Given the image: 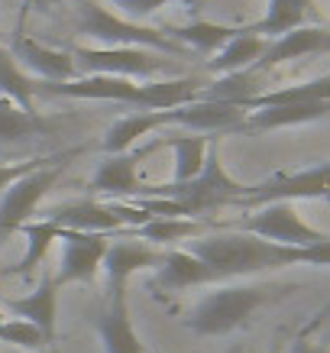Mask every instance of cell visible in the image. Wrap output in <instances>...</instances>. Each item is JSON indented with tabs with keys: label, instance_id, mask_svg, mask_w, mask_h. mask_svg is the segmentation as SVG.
<instances>
[{
	"label": "cell",
	"instance_id": "cell-1",
	"mask_svg": "<svg viewBox=\"0 0 330 353\" xmlns=\"http://www.w3.org/2000/svg\"><path fill=\"white\" fill-rule=\"evenodd\" d=\"M185 250L211 269L214 282H236V279L272 272V269L301 266V250L269 243L262 236L243 234V230L201 234L188 240Z\"/></svg>",
	"mask_w": 330,
	"mask_h": 353
},
{
	"label": "cell",
	"instance_id": "cell-2",
	"mask_svg": "<svg viewBox=\"0 0 330 353\" xmlns=\"http://www.w3.org/2000/svg\"><path fill=\"white\" fill-rule=\"evenodd\" d=\"M295 285H262V282H224L220 289L207 292L194 301L181 324L198 337H224L253 321L259 308L291 295Z\"/></svg>",
	"mask_w": 330,
	"mask_h": 353
},
{
	"label": "cell",
	"instance_id": "cell-3",
	"mask_svg": "<svg viewBox=\"0 0 330 353\" xmlns=\"http://www.w3.org/2000/svg\"><path fill=\"white\" fill-rule=\"evenodd\" d=\"M249 192H253V185H243V182H236V179L227 175L224 162H220V156H217V143L211 139L207 156H204V169L194 175L192 182L149 185V188H143L136 198H172V201L181 208V214L185 217L201 221V217L211 214V211L236 208Z\"/></svg>",
	"mask_w": 330,
	"mask_h": 353
},
{
	"label": "cell",
	"instance_id": "cell-4",
	"mask_svg": "<svg viewBox=\"0 0 330 353\" xmlns=\"http://www.w3.org/2000/svg\"><path fill=\"white\" fill-rule=\"evenodd\" d=\"M78 32L104 49H152L172 59H185V49L165 30L123 20L101 0H78Z\"/></svg>",
	"mask_w": 330,
	"mask_h": 353
},
{
	"label": "cell",
	"instance_id": "cell-5",
	"mask_svg": "<svg viewBox=\"0 0 330 353\" xmlns=\"http://www.w3.org/2000/svg\"><path fill=\"white\" fill-rule=\"evenodd\" d=\"M75 68L78 75H114L130 81H152L156 75L178 78L185 72L181 59L152 52V49H104V46H75Z\"/></svg>",
	"mask_w": 330,
	"mask_h": 353
},
{
	"label": "cell",
	"instance_id": "cell-6",
	"mask_svg": "<svg viewBox=\"0 0 330 353\" xmlns=\"http://www.w3.org/2000/svg\"><path fill=\"white\" fill-rule=\"evenodd\" d=\"M217 227L243 230V234L262 236L269 243L291 246V250H308V246H318L330 236V234H324V230H318V227H311L291 201L262 204V208H256V211H246L236 224H217Z\"/></svg>",
	"mask_w": 330,
	"mask_h": 353
},
{
	"label": "cell",
	"instance_id": "cell-7",
	"mask_svg": "<svg viewBox=\"0 0 330 353\" xmlns=\"http://www.w3.org/2000/svg\"><path fill=\"white\" fill-rule=\"evenodd\" d=\"M272 201H330V162H320V165H311L301 172H278L266 182L253 185V192L236 208L256 211V208Z\"/></svg>",
	"mask_w": 330,
	"mask_h": 353
},
{
	"label": "cell",
	"instance_id": "cell-8",
	"mask_svg": "<svg viewBox=\"0 0 330 353\" xmlns=\"http://www.w3.org/2000/svg\"><path fill=\"white\" fill-rule=\"evenodd\" d=\"M68 159H75V156H68ZM68 159L52 162V165H43V169L23 175L20 182H13L7 192L0 194V234H13V230H20L23 224L36 221V217H32L36 208H39V201L55 188V182H59V175L65 172Z\"/></svg>",
	"mask_w": 330,
	"mask_h": 353
},
{
	"label": "cell",
	"instance_id": "cell-9",
	"mask_svg": "<svg viewBox=\"0 0 330 353\" xmlns=\"http://www.w3.org/2000/svg\"><path fill=\"white\" fill-rule=\"evenodd\" d=\"M62 243V256H59V269H55V285H94L97 269L107 256L110 236L104 234H78V230H62L59 234Z\"/></svg>",
	"mask_w": 330,
	"mask_h": 353
},
{
	"label": "cell",
	"instance_id": "cell-10",
	"mask_svg": "<svg viewBox=\"0 0 330 353\" xmlns=\"http://www.w3.org/2000/svg\"><path fill=\"white\" fill-rule=\"evenodd\" d=\"M7 52L17 59L23 72H30L32 81H43V85H59V81H72L78 78L75 59L72 52H62V49H49V46L30 39L26 32H10L7 39Z\"/></svg>",
	"mask_w": 330,
	"mask_h": 353
},
{
	"label": "cell",
	"instance_id": "cell-11",
	"mask_svg": "<svg viewBox=\"0 0 330 353\" xmlns=\"http://www.w3.org/2000/svg\"><path fill=\"white\" fill-rule=\"evenodd\" d=\"M162 263V250L143 243V240H133V236H123V240H114L107 246L104 256V299H117V295H127L130 279L143 272V269H152Z\"/></svg>",
	"mask_w": 330,
	"mask_h": 353
},
{
	"label": "cell",
	"instance_id": "cell-12",
	"mask_svg": "<svg viewBox=\"0 0 330 353\" xmlns=\"http://www.w3.org/2000/svg\"><path fill=\"white\" fill-rule=\"evenodd\" d=\"M45 221H52L62 230H78V234H120L127 230L110 201H97V198H78V201L52 204L45 211Z\"/></svg>",
	"mask_w": 330,
	"mask_h": 353
},
{
	"label": "cell",
	"instance_id": "cell-13",
	"mask_svg": "<svg viewBox=\"0 0 330 353\" xmlns=\"http://www.w3.org/2000/svg\"><path fill=\"white\" fill-rule=\"evenodd\" d=\"M165 114V127L178 123V127L211 137V133H236L243 127L246 110L227 101H192V104H181L175 110H162Z\"/></svg>",
	"mask_w": 330,
	"mask_h": 353
},
{
	"label": "cell",
	"instance_id": "cell-14",
	"mask_svg": "<svg viewBox=\"0 0 330 353\" xmlns=\"http://www.w3.org/2000/svg\"><path fill=\"white\" fill-rule=\"evenodd\" d=\"M146 152H117V156H104L97 162L94 175L87 182V192L101 194V198H110V201H127V198H136L139 194V159Z\"/></svg>",
	"mask_w": 330,
	"mask_h": 353
},
{
	"label": "cell",
	"instance_id": "cell-15",
	"mask_svg": "<svg viewBox=\"0 0 330 353\" xmlns=\"http://www.w3.org/2000/svg\"><path fill=\"white\" fill-rule=\"evenodd\" d=\"M330 52V30L324 26H298V30L285 32V36H278V39H269L266 52L262 59L253 65L256 72H272L278 65L285 62H295V59H308V55H324Z\"/></svg>",
	"mask_w": 330,
	"mask_h": 353
},
{
	"label": "cell",
	"instance_id": "cell-16",
	"mask_svg": "<svg viewBox=\"0 0 330 353\" xmlns=\"http://www.w3.org/2000/svg\"><path fill=\"white\" fill-rule=\"evenodd\" d=\"M39 91L55 97H81V101H123V104H136L139 81L114 75H78L72 81H59V85H43Z\"/></svg>",
	"mask_w": 330,
	"mask_h": 353
},
{
	"label": "cell",
	"instance_id": "cell-17",
	"mask_svg": "<svg viewBox=\"0 0 330 353\" xmlns=\"http://www.w3.org/2000/svg\"><path fill=\"white\" fill-rule=\"evenodd\" d=\"M94 334L104 343V353H143L139 334L133 327V318H130L127 295L104 299L101 311L94 314Z\"/></svg>",
	"mask_w": 330,
	"mask_h": 353
},
{
	"label": "cell",
	"instance_id": "cell-18",
	"mask_svg": "<svg viewBox=\"0 0 330 353\" xmlns=\"http://www.w3.org/2000/svg\"><path fill=\"white\" fill-rule=\"evenodd\" d=\"M3 308L10 311L13 318H23V321L36 324L45 334V341L52 343L55 314H59V285H55V276L52 272H43L36 289L20 295V299H3Z\"/></svg>",
	"mask_w": 330,
	"mask_h": 353
},
{
	"label": "cell",
	"instance_id": "cell-19",
	"mask_svg": "<svg viewBox=\"0 0 330 353\" xmlns=\"http://www.w3.org/2000/svg\"><path fill=\"white\" fill-rule=\"evenodd\" d=\"M152 285L159 292H185V289L214 285V276L201 259L192 256L185 246H178V250H165L162 253V263L156 266Z\"/></svg>",
	"mask_w": 330,
	"mask_h": 353
},
{
	"label": "cell",
	"instance_id": "cell-20",
	"mask_svg": "<svg viewBox=\"0 0 330 353\" xmlns=\"http://www.w3.org/2000/svg\"><path fill=\"white\" fill-rule=\"evenodd\" d=\"M204 91L201 78L178 75V78H156V81H143L136 94V108L143 110H175L181 104L198 101Z\"/></svg>",
	"mask_w": 330,
	"mask_h": 353
},
{
	"label": "cell",
	"instance_id": "cell-21",
	"mask_svg": "<svg viewBox=\"0 0 330 353\" xmlns=\"http://www.w3.org/2000/svg\"><path fill=\"white\" fill-rule=\"evenodd\" d=\"M314 17H318L314 0H269L266 17L253 26H243V30L253 36H262V39H278L298 26H308V20H314Z\"/></svg>",
	"mask_w": 330,
	"mask_h": 353
},
{
	"label": "cell",
	"instance_id": "cell-22",
	"mask_svg": "<svg viewBox=\"0 0 330 353\" xmlns=\"http://www.w3.org/2000/svg\"><path fill=\"white\" fill-rule=\"evenodd\" d=\"M159 127H165V114H162V110H136V114H127V117H120L110 123V130L104 133L101 150H104V156L130 152L146 133H152V130H159Z\"/></svg>",
	"mask_w": 330,
	"mask_h": 353
},
{
	"label": "cell",
	"instance_id": "cell-23",
	"mask_svg": "<svg viewBox=\"0 0 330 353\" xmlns=\"http://www.w3.org/2000/svg\"><path fill=\"white\" fill-rule=\"evenodd\" d=\"M43 133H49V120H43L36 110H23L13 101L0 97V150L26 146Z\"/></svg>",
	"mask_w": 330,
	"mask_h": 353
},
{
	"label": "cell",
	"instance_id": "cell-24",
	"mask_svg": "<svg viewBox=\"0 0 330 353\" xmlns=\"http://www.w3.org/2000/svg\"><path fill=\"white\" fill-rule=\"evenodd\" d=\"M330 117V104H276V108H259L246 114L240 130H282V127H301L314 120Z\"/></svg>",
	"mask_w": 330,
	"mask_h": 353
},
{
	"label": "cell",
	"instance_id": "cell-25",
	"mask_svg": "<svg viewBox=\"0 0 330 353\" xmlns=\"http://www.w3.org/2000/svg\"><path fill=\"white\" fill-rule=\"evenodd\" d=\"M201 234H204V221H194V217H152V221H146V224L136 227V230H127V236L143 240V243L156 246V250H159V246L175 250V243L181 246Z\"/></svg>",
	"mask_w": 330,
	"mask_h": 353
},
{
	"label": "cell",
	"instance_id": "cell-26",
	"mask_svg": "<svg viewBox=\"0 0 330 353\" xmlns=\"http://www.w3.org/2000/svg\"><path fill=\"white\" fill-rule=\"evenodd\" d=\"M269 39H262V36H253V32H246L243 26H240V32H236L234 39L220 49L217 55H211V62H207V68H211L214 75H234V72H246V68H253L259 59H262V52H266Z\"/></svg>",
	"mask_w": 330,
	"mask_h": 353
},
{
	"label": "cell",
	"instance_id": "cell-27",
	"mask_svg": "<svg viewBox=\"0 0 330 353\" xmlns=\"http://www.w3.org/2000/svg\"><path fill=\"white\" fill-rule=\"evenodd\" d=\"M276 104H330V75L298 81V85H285V88H269L259 97H253L246 110L276 108Z\"/></svg>",
	"mask_w": 330,
	"mask_h": 353
},
{
	"label": "cell",
	"instance_id": "cell-28",
	"mask_svg": "<svg viewBox=\"0 0 330 353\" xmlns=\"http://www.w3.org/2000/svg\"><path fill=\"white\" fill-rule=\"evenodd\" d=\"M20 234L26 236V256H20V263H13V266H3V276H30L32 269L49 256L52 243H59L62 227H55L52 221H45L43 217V221H30V224H23Z\"/></svg>",
	"mask_w": 330,
	"mask_h": 353
},
{
	"label": "cell",
	"instance_id": "cell-29",
	"mask_svg": "<svg viewBox=\"0 0 330 353\" xmlns=\"http://www.w3.org/2000/svg\"><path fill=\"white\" fill-rule=\"evenodd\" d=\"M236 32H240V26H224V23H188V26H175V30L169 32L172 39L188 52H198V55H217L220 49H224L230 39H234Z\"/></svg>",
	"mask_w": 330,
	"mask_h": 353
},
{
	"label": "cell",
	"instance_id": "cell-30",
	"mask_svg": "<svg viewBox=\"0 0 330 353\" xmlns=\"http://www.w3.org/2000/svg\"><path fill=\"white\" fill-rule=\"evenodd\" d=\"M169 146L175 152V179L172 182H192L194 175L204 169V156H207V146H211V137H165L159 143H152V152Z\"/></svg>",
	"mask_w": 330,
	"mask_h": 353
},
{
	"label": "cell",
	"instance_id": "cell-31",
	"mask_svg": "<svg viewBox=\"0 0 330 353\" xmlns=\"http://www.w3.org/2000/svg\"><path fill=\"white\" fill-rule=\"evenodd\" d=\"M36 94H39V81H32L17 65V59L7 52V46H0V97L13 101L23 110H36L32 108Z\"/></svg>",
	"mask_w": 330,
	"mask_h": 353
},
{
	"label": "cell",
	"instance_id": "cell-32",
	"mask_svg": "<svg viewBox=\"0 0 330 353\" xmlns=\"http://www.w3.org/2000/svg\"><path fill=\"white\" fill-rule=\"evenodd\" d=\"M68 156H78V150H65V152H52V156H30V159H17V162H0V194L7 192L13 182H20L23 175L43 169V165H52V162H62Z\"/></svg>",
	"mask_w": 330,
	"mask_h": 353
},
{
	"label": "cell",
	"instance_id": "cell-33",
	"mask_svg": "<svg viewBox=\"0 0 330 353\" xmlns=\"http://www.w3.org/2000/svg\"><path fill=\"white\" fill-rule=\"evenodd\" d=\"M0 341L3 343H13V347H23V350H39L45 341V334L36 327V324L23 321V318H7L0 321Z\"/></svg>",
	"mask_w": 330,
	"mask_h": 353
},
{
	"label": "cell",
	"instance_id": "cell-34",
	"mask_svg": "<svg viewBox=\"0 0 330 353\" xmlns=\"http://www.w3.org/2000/svg\"><path fill=\"white\" fill-rule=\"evenodd\" d=\"M101 3H110V10L123 17V20L139 23L152 17L156 10H162L165 3H194V0H101Z\"/></svg>",
	"mask_w": 330,
	"mask_h": 353
},
{
	"label": "cell",
	"instance_id": "cell-35",
	"mask_svg": "<svg viewBox=\"0 0 330 353\" xmlns=\"http://www.w3.org/2000/svg\"><path fill=\"white\" fill-rule=\"evenodd\" d=\"M327 311H330V308L318 311V314H314V318H311V321L305 324V327H301L298 334H295V341H291L288 353H330L320 341H314V331H318L320 324H324V318H327Z\"/></svg>",
	"mask_w": 330,
	"mask_h": 353
},
{
	"label": "cell",
	"instance_id": "cell-36",
	"mask_svg": "<svg viewBox=\"0 0 330 353\" xmlns=\"http://www.w3.org/2000/svg\"><path fill=\"white\" fill-rule=\"evenodd\" d=\"M301 266H330V236L324 243L301 250Z\"/></svg>",
	"mask_w": 330,
	"mask_h": 353
},
{
	"label": "cell",
	"instance_id": "cell-37",
	"mask_svg": "<svg viewBox=\"0 0 330 353\" xmlns=\"http://www.w3.org/2000/svg\"><path fill=\"white\" fill-rule=\"evenodd\" d=\"M49 3H55V0H20V20H17V32H23V23H26V17H30L32 7H49Z\"/></svg>",
	"mask_w": 330,
	"mask_h": 353
},
{
	"label": "cell",
	"instance_id": "cell-38",
	"mask_svg": "<svg viewBox=\"0 0 330 353\" xmlns=\"http://www.w3.org/2000/svg\"><path fill=\"white\" fill-rule=\"evenodd\" d=\"M282 343H285V327H282V331H276V341H272L269 353H282Z\"/></svg>",
	"mask_w": 330,
	"mask_h": 353
},
{
	"label": "cell",
	"instance_id": "cell-39",
	"mask_svg": "<svg viewBox=\"0 0 330 353\" xmlns=\"http://www.w3.org/2000/svg\"><path fill=\"white\" fill-rule=\"evenodd\" d=\"M224 353H249V347H243V343H236V347H230V350H224Z\"/></svg>",
	"mask_w": 330,
	"mask_h": 353
},
{
	"label": "cell",
	"instance_id": "cell-40",
	"mask_svg": "<svg viewBox=\"0 0 330 353\" xmlns=\"http://www.w3.org/2000/svg\"><path fill=\"white\" fill-rule=\"evenodd\" d=\"M0 276H3V263H0Z\"/></svg>",
	"mask_w": 330,
	"mask_h": 353
}]
</instances>
